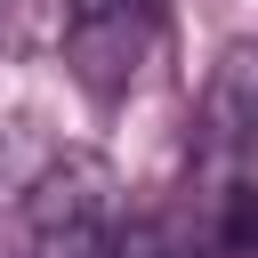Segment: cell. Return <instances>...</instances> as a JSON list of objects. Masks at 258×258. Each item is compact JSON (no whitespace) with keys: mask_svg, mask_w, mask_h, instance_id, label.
Segmentation results:
<instances>
[{"mask_svg":"<svg viewBox=\"0 0 258 258\" xmlns=\"http://www.w3.org/2000/svg\"><path fill=\"white\" fill-rule=\"evenodd\" d=\"M32 258H105L121 234V177L105 153H48L24 185Z\"/></svg>","mask_w":258,"mask_h":258,"instance_id":"6da1fadb","label":"cell"},{"mask_svg":"<svg viewBox=\"0 0 258 258\" xmlns=\"http://www.w3.org/2000/svg\"><path fill=\"white\" fill-rule=\"evenodd\" d=\"M64 8V64L97 89V97H121L161 32V0H56Z\"/></svg>","mask_w":258,"mask_h":258,"instance_id":"7a4b0ae2","label":"cell"},{"mask_svg":"<svg viewBox=\"0 0 258 258\" xmlns=\"http://www.w3.org/2000/svg\"><path fill=\"white\" fill-rule=\"evenodd\" d=\"M194 161L210 185L226 177H258V40H234L202 89L194 113Z\"/></svg>","mask_w":258,"mask_h":258,"instance_id":"3957f363","label":"cell"},{"mask_svg":"<svg viewBox=\"0 0 258 258\" xmlns=\"http://www.w3.org/2000/svg\"><path fill=\"white\" fill-rule=\"evenodd\" d=\"M210 242H218V258H258V177H226L218 185Z\"/></svg>","mask_w":258,"mask_h":258,"instance_id":"277c9868","label":"cell"},{"mask_svg":"<svg viewBox=\"0 0 258 258\" xmlns=\"http://www.w3.org/2000/svg\"><path fill=\"white\" fill-rule=\"evenodd\" d=\"M105 258H194V250H185V242H169L161 226H121Z\"/></svg>","mask_w":258,"mask_h":258,"instance_id":"5b68a950","label":"cell"}]
</instances>
